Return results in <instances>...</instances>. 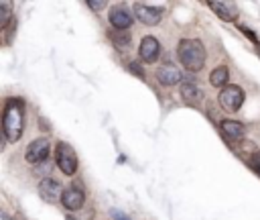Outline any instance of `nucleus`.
Segmentation results:
<instances>
[{"label": "nucleus", "instance_id": "obj_7", "mask_svg": "<svg viewBox=\"0 0 260 220\" xmlns=\"http://www.w3.org/2000/svg\"><path fill=\"white\" fill-rule=\"evenodd\" d=\"M39 194H41V198L45 200V202H57V200H61L63 198V187H61V183L57 181V179H53V177H43L41 179V183H39Z\"/></svg>", "mask_w": 260, "mask_h": 220}, {"label": "nucleus", "instance_id": "obj_22", "mask_svg": "<svg viewBox=\"0 0 260 220\" xmlns=\"http://www.w3.org/2000/svg\"><path fill=\"white\" fill-rule=\"evenodd\" d=\"M41 126H43V130H51V126H47V122H45V120H41Z\"/></svg>", "mask_w": 260, "mask_h": 220}, {"label": "nucleus", "instance_id": "obj_11", "mask_svg": "<svg viewBox=\"0 0 260 220\" xmlns=\"http://www.w3.org/2000/svg\"><path fill=\"white\" fill-rule=\"evenodd\" d=\"M83 202H85V194H83V189H81V187L71 185V187H67V189L63 191L61 204H63L67 210H73V212H75V210H81Z\"/></svg>", "mask_w": 260, "mask_h": 220}, {"label": "nucleus", "instance_id": "obj_12", "mask_svg": "<svg viewBox=\"0 0 260 220\" xmlns=\"http://www.w3.org/2000/svg\"><path fill=\"white\" fill-rule=\"evenodd\" d=\"M108 20H110V24L114 26V29H118V31H126V29H130V24H132V14L126 10V8H112L110 10V14H108Z\"/></svg>", "mask_w": 260, "mask_h": 220}, {"label": "nucleus", "instance_id": "obj_3", "mask_svg": "<svg viewBox=\"0 0 260 220\" xmlns=\"http://www.w3.org/2000/svg\"><path fill=\"white\" fill-rule=\"evenodd\" d=\"M55 161H57V167H59L65 175H73V173L77 171V155H75L73 147L67 145V143H59V145H57Z\"/></svg>", "mask_w": 260, "mask_h": 220}, {"label": "nucleus", "instance_id": "obj_16", "mask_svg": "<svg viewBox=\"0 0 260 220\" xmlns=\"http://www.w3.org/2000/svg\"><path fill=\"white\" fill-rule=\"evenodd\" d=\"M112 41H114V45L118 49H126L130 45V35L126 31H114L112 33Z\"/></svg>", "mask_w": 260, "mask_h": 220}, {"label": "nucleus", "instance_id": "obj_19", "mask_svg": "<svg viewBox=\"0 0 260 220\" xmlns=\"http://www.w3.org/2000/svg\"><path fill=\"white\" fill-rule=\"evenodd\" d=\"M112 218H114V220H130V218H128L124 212H120V210H112Z\"/></svg>", "mask_w": 260, "mask_h": 220}, {"label": "nucleus", "instance_id": "obj_20", "mask_svg": "<svg viewBox=\"0 0 260 220\" xmlns=\"http://www.w3.org/2000/svg\"><path fill=\"white\" fill-rule=\"evenodd\" d=\"M128 69H130V71H134L136 75H140V77H142V69L138 67V63H134V61H130V65H128Z\"/></svg>", "mask_w": 260, "mask_h": 220}, {"label": "nucleus", "instance_id": "obj_10", "mask_svg": "<svg viewBox=\"0 0 260 220\" xmlns=\"http://www.w3.org/2000/svg\"><path fill=\"white\" fill-rule=\"evenodd\" d=\"M209 4V8L221 18V20H228V22H232V20H236L238 18V4L236 2H217V0H209L207 2Z\"/></svg>", "mask_w": 260, "mask_h": 220}, {"label": "nucleus", "instance_id": "obj_17", "mask_svg": "<svg viewBox=\"0 0 260 220\" xmlns=\"http://www.w3.org/2000/svg\"><path fill=\"white\" fill-rule=\"evenodd\" d=\"M10 14H12V4H10V2H0V26H2V29L6 26Z\"/></svg>", "mask_w": 260, "mask_h": 220}, {"label": "nucleus", "instance_id": "obj_9", "mask_svg": "<svg viewBox=\"0 0 260 220\" xmlns=\"http://www.w3.org/2000/svg\"><path fill=\"white\" fill-rule=\"evenodd\" d=\"M156 81L160 86H175V84H183V73L179 71V67L171 65V63H165L156 69Z\"/></svg>", "mask_w": 260, "mask_h": 220}, {"label": "nucleus", "instance_id": "obj_1", "mask_svg": "<svg viewBox=\"0 0 260 220\" xmlns=\"http://www.w3.org/2000/svg\"><path fill=\"white\" fill-rule=\"evenodd\" d=\"M24 130V110L20 100H8L2 114V132L8 143H16Z\"/></svg>", "mask_w": 260, "mask_h": 220}, {"label": "nucleus", "instance_id": "obj_4", "mask_svg": "<svg viewBox=\"0 0 260 220\" xmlns=\"http://www.w3.org/2000/svg\"><path fill=\"white\" fill-rule=\"evenodd\" d=\"M217 100H219V106H221L225 112H236V110H240V106H242V102H244V92H242L240 86L228 84L225 88H221Z\"/></svg>", "mask_w": 260, "mask_h": 220}, {"label": "nucleus", "instance_id": "obj_6", "mask_svg": "<svg viewBox=\"0 0 260 220\" xmlns=\"http://www.w3.org/2000/svg\"><path fill=\"white\" fill-rule=\"evenodd\" d=\"M134 16L146 24V26H152V24H158L160 18H162V8L158 6H152V4H144V2H136L134 4Z\"/></svg>", "mask_w": 260, "mask_h": 220}, {"label": "nucleus", "instance_id": "obj_13", "mask_svg": "<svg viewBox=\"0 0 260 220\" xmlns=\"http://www.w3.org/2000/svg\"><path fill=\"white\" fill-rule=\"evenodd\" d=\"M219 128H221V132H223V136H225L228 141H238V139H242L244 132H246L244 124L238 122V120H221V122H219Z\"/></svg>", "mask_w": 260, "mask_h": 220}, {"label": "nucleus", "instance_id": "obj_5", "mask_svg": "<svg viewBox=\"0 0 260 220\" xmlns=\"http://www.w3.org/2000/svg\"><path fill=\"white\" fill-rule=\"evenodd\" d=\"M49 153H51L49 139H35V141L28 143V147L24 151V159L30 165H41V163H47Z\"/></svg>", "mask_w": 260, "mask_h": 220}, {"label": "nucleus", "instance_id": "obj_21", "mask_svg": "<svg viewBox=\"0 0 260 220\" xmlns=\"http://www.w3.org/2000/svg\"><path fill=\"white\" fill-rule=\"evenodd\" d=\"M254 165H256V169L260 171V153H256V155H254Z\"/></svg>", "mask_w": 260, "mask_h": 220}, {"label": "nucleus", "instance_id": "obj_15", "mask_svg": "<svg viewBox=\"0 0 260 220\" xmlns=\"http://www.w3.org/2000/svg\"><path fill=\"white\" fill-rule=\"evenodd\" d=\"M228 79H230V71H228L225 65L215 67V69L211 71V75H209V81H211V86H215V88H225V86H228Z\"/></svg>", "mask_w": 260, "mask_h": 220}, {"label": "nucleus", "instance_id": "obj_23", "mask_svg": "<svg viewBox=\"0 0 260 220\" xmlns=\"http://www.w3.org/2000/svg\"><path fill=\"white\" fill-rule=\"evenodd\" d=\"M67 220H73V218H71V216H67Z\"/></svg>", "mask_w": 260, "mask_h": 220}, {"label": "nucleus", "instance_id": "obj_2", "mask_svg": "<svg viewBox=\"0 0 260 220\" xmlns=\"http://www.w3.org/2000/svg\"><path fill=\"white\" fill-rule=\"evenodd\" d=\"M179 61L189 71H199L205 63V47L199 39H181L177 47Z\"/></svg>", "mask_w": 260, "mask_h": 220}, {"label": "nucleus", "instance_id": "obj_18", "mask_svg": "<svg viewBox=\"0 0 260 220\" xmlns=\"http://www.w3.org/2000/svg\"><path fill=\"white\" fill-rule=\"evenodd\" d=\"M87 6H89L91 10H102V8L106 6V2H104V0H98V2H95V0H89Z\"/></svg>", "mask_w": 260, "mask_h": 220}, {"label": "nucleus", "instance_id": "obj_8", "mask_svg": "<svg viewBox=\"0 0 260 220\" xmlns=\"http://www.w3.org/2000/svg\"><path fill=\"white\" fill-rule=\"evenodd\" d=\"M158 53H160V45H158V41L154 39V37H144L142 41H140V47H138V55H140V59L144 61V63H154L156 59H158Z\"/></svg>", "mask_w": 260, "mask_h": 220}, {"label": "nucleus", "instance_id": "obj_14", "mask_svg": "<svg viewBox=\"0 0 260 220\" xmlns=\"http://www.w3.org/2000/svg\"><path fill=\"white\" fill-rule=\"evenodd\" d=\"M181 96H183V100H185V102L195 104V102H199V100H201L203 92H201L193 81H183V84H181Z\"/></svg>", "mask_w": 260, "mask_h": 220}]
</instances>
